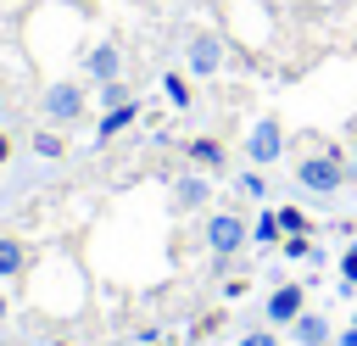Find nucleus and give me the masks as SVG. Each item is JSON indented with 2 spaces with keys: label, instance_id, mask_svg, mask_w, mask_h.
Returning <instances> with one entry per match:
<instances>
[{
  "label": "nucleus",
  "instance_id": "obj_2",
  "mask_svg": "<svg viewBox=\"0 0 357 346\" xmlns=\"http://www.w3.org/2000/svg\"><path fill=\"white\" fill-rule=\"evenodd\" d=\"M84 112H89L84 84L56 78V84H45V89H39V123H50V128H73V123H84Z\"/></svg>",
  "mask_w": 357,
  "mask_h": 346
},
{
  "label": "nucleus",
  "instance_id": "obj_15",
  "mask_svg": "<svg viewBox=\"0 0 357 346\" xmlns=\"http://www.w3.org/2000/svg\"><path fill=\"white\" fill-rule=\"evenodd\" d=\"M279 251H284V262H324V251H318L307 234H284V240H279Z\"/></svg>",
  "mask_w": 357,
  "mask_h": 346
},
{
  "label": "nucleus",
  "instance_id": "obj_7",
  "mask_svg": "<svg viewBox=\"0 0 357 346\" xmlns=\"http://www.w3.org/2000/svg\"><path fill=\"white\" fill-rule=\"evenodd\" d=\"M206 201H212V173H195V167H190V173H178V179H173V195H167V206H173L178 218L201 212Z\"/></svg>",
  "mask_w": 357,
  "mask_h": 346
},
{
  "label": "nucleus",
  "instance_id": "obj_21",
  "mask_svg": "<svg viewBox=\"0 0 357 346\" xmlns=\"http://www.w3.org/2000/svg\"><path fill=\"white\" fill-rule=\"evenodd\" d=\"M240 346H279V329L268 324V329H251V335H240Z\"/></svg>",
  "mask_w": 357,
  "mask_h": 346
},
{
  "label": "nucleus",
  "instance_id": "obj_14",
  "mask_svg": "<svg viewBox=\"0 0 357 346\" xmlns=\"http://www.w3.org/2000/svg\"><path fill=\"white\" fill-rule=\"evenodd\" d=\"M234 195H245V201H268L273 190H268V179H262V167H251V162H245V167L234 173Z\"/></svg>",
  "mask_w": 357,
  "mask_h": 346
},
{
  "label": "nucleus",
  "instance_id": "obj_17",
  "mask_svg": "<svg viewBox=\"0 0 357 346\" xmlns=\"http://www.w3.org/2000/svg\"><path fill=\"white\" fill-rule=\"evenodd\" d=\"M279 240H284L279 212H257V223H251V246H279Z\"/></svg>",
  "mask_w": 357,
  "mask_h": 346
},
{
  "label": "nucleus",
  "instance_id": "obj_18",
  "mask_svg": "<svg viewBox=\"0 0 357 346\" xmlns=\"http://www.w3.org/2000/svg\"><path fill=\"white\" fill-rule=\"evenodd\" d=\"M123 100H134L123 78H112V84H100V112H112V106H123Z\"/></svg>",
  "mask_w": 357,
  "mask_h": 346
},
{
  "label": "nucleus",
  "instance_id": "obj_22",
  "mask_svg": "<svg viewBox=\"0 0 357 346\" xmlns=\"http://www.w3.org/2000/svg\"><path fill=\"white\" fill-rule=\"evenodd\" d=\"M245 290H251V285H245V279H223V301H240V296H245Z\"/></svg>",
  "mask_w": 357,
  "mask_h": 346
},
{
  "label": "nucleus",
  "instance_id": "obj_16",
  "mask_svg": "<svg viewBox=\"0 0 357 346\" xmlns=\"http://www.w3.org/2000/svg\"><path fill=\"white\" fill-rule=\"evenodd\" d=\"M156 84H162V95H167V106H173V112H184V106H190V78H184V73H162Z\"/></svg>",
  "mask_w": 357,
  "mask_h": 346
},
{
  "label": "nucleus",
  "instance_id": "obj_24",
  "mask_svg": "<svg viewBox=\"0 0 357 346\" xmlns=\"http://www.w3.org/2000/svg\"><path fill=\"white\" fill-rule=\"evenodd\" d=\"M11 162V134H0V167Z\"/></svg>",
  "mask_w": 357,
  "mask_h": 346
},
{
  "label": "nucleus",
  "instance_id": "obj_6",
  "mask_svg": "<svg viewBox=\"0 0 357 346\" xmlns=\"http://www.w3.org/2000/svg\"><path fill=\"white\" fill-rule=\"evenodd\" d=\"M301 313H307V285H296V279H290V285H273L268 301H262V318H268L273 329H290Z\"/></svg>",
  "mask_w": 357,
  "mask_h": 346
},
{
  "label": "nucleus",
  "instance_id": "obj_11",
  "mask_svg": "<svg viewBox=\"0 0 357 346\" xmlns=\"http://www.w3.org/2000/svg\"><path fill=\"white\" fill-rule=\"evenodd\" d=\"M290 340H296V346H335V329H329V318H324V313H312V307H307V313L290 324Z\"/></svg>",
  "mask_w": 357,
  "mask_h": 346
},
{
  "label": "nucleus",
  "instance_id": "obj_5",
  "mask_svg": "<svg viewBox=\"0 0 357 346\" xmlns=\"http://www.w3.org/2000/svg\"><path fill=\"white\" fill-rule=\"evenodd\" d=\"M184 73H190V78H218V73H223V39L206 33V28L184 33Z\"/></svg>",
  "mask_w": 357,
  "mask_h": 346
},
{
  "label": "nucleus",
  "instance_id": "obj_20",
  "mask_svg": "<svg viewBox=\"0 0 357 346\" xmlns=\"http://www.w3.org/2000/svg\"><path fill=\"white\" fill-rule=\"evenodd\" d=\"M335 268H340V290H357V246H351V251H340V262H335Z\"/></svg>",
  "mask_w": 357,
  "mask_h": 346
},
{
  "label": "nucleus",
  "instance_id": "obj_9",
  "mask_svg": "<svg viewBox=\"0 0 357 346\" xmlns=\"http://www.w3.org/2000/svg\"><path fill=\"white\" fill-rule=\"evenodd\" d=\"M84 73H89V84H112V78H123V50H117V39H100V45H89V56H84Z\"/></svg>",
  "mask_w": 357,
  "mask_h": 346
},
{
  "label": "nucleus",
  "instance_id": "obj_4",
  "mask_svg": "<svg viewBox=\"0 0 357 346\" xmlns=\"http://www.w3.org/2000/svg\"><path fill=\"white\" fill-rule=\"evenodd\" d=\"M284 156V123L268 112V117H257L251 128H245V162L251 167H273Z\"/></svg>",
  "mask_w": 357,
  "mask_h": 346
},
{
  "label": "nucleus",
  "instance_id": "obj_10",
  "mask_svg": "<svg viewBox=\"0 0 357 346\" xmlns=\"http://www.w3.org/2000/svg\"><path fill=\"white\" fill-rule=\"evenodd\" d=\"M139 112H145L139 100H123V106L100 112V117H95V145H112V140H117L123 128H134V123H139Z\"/></svg>",
  "mask_w": 357,
  "mask_h": 346
},
{
  "label": "nucleus",
  "instance_id": "obj_27",
  "mask_svg": "<svg viewBox=\"0 0 357 346\" xmlns=\"http://www.w3.org/2000/svg\"><path fill=\"white\" fill-rule=\"evenodd\" d=\"M351 324H357V313H351Z\"/></svg>",
  "mask_w": 357,
  "mask_h": 346
},
{
  "label": "nucleus",
  "instance_id": "obj_28",
  "mask_svg": "<svg viewBox=\"0 0 357 346\" xmlns=\"http://www.w3.org/2000/svg\"><path fill=\"white\" fill-rule=\"evenodd\" d=\"M56 346H61V340H56Z\"/></svg>",
  "mask_w": 357,
  "mask_h": 346
},
{
  "label": "nucleus",
  "instance_id": "obj_25",
  "mask_svg": "<svg viewBox=\"0 0 357 346\" xmlns=\"http://www.w3.org/2000/svg\"><path fill=\"white\" fill-rule=\"evenodd\" d=\"M6 313H11V301H6V290H0V324H6Z\"/></svg>",
  "mask_w": 357,
  "mask_h": 346
},
{
  "label": "nucleus",
  "instance_id": "obj_26",
  "mask_svg": "<svg viewBox=\"0 0 357 346\" xmlns=\"http://www.w3.org/2000/svg\"><path fill=\"white\" fill-rule=\"evenodd\" d=\"M346 179H357V156H351V162H346Z\"/></svg>",
  "mask_w": 357,
  "mask_h": 346
},
{
  "label": "nucleus",
  "instance_id": "obj_13",
  "mask_svg": "<svg viewBox=\"0 0 357 346\" xmlns=\"http://www.w3.org/2000/svg\"><path fill=\"white\" fill-rule=\"evenodd\" d=\"M22 268H28V240L22 234H0V285L22 279Z\"/></svg>",
  "mask_w": 357,
  "mask_h": 346
},
{
  "label": "nucleus",
  "instance_id": "obj_12",
  "mask_svg": "<svg viewBox=\"0 0 357 346\" xmlns=\"http://www.w3.org/2000/svg\"><path fill=\"white\" fill-rule=\"evenodd\" d=\"M28 151H33L39 162H61V156H67V128H50V123H39V128L28 134Z\"/></svg>",
  "mask_w": 357,
  "mask_h": 346
},
{
  "label": "nucleus",
  "instance_id": "obj_3",
  "mask_svg": "<svg viewBox=\"0 0 357 346\" xmlns=\"http://www.w3.org/2000/svg\"><path fill=\"white\" fill-rule=\"evenodd\" d=\"M296 184L312 190V195H340V184H346V156H340V151H307V156L296 162Z\"/></svg>",
  "mask_w": 357,
  "mask_h": 346
},
{
  "label": "nucleus",
  "instance_id": "obj_23",
  "mask_svg": "<svg viewBox=\"0 0 357 346\" xmlns=\"http://www.w3.org/2000/svg\"><path fill=\"white\" fill-rule=\"evenodd\" d=\"M335 346H357V324H346V329L335 335Z\"/></svg>",
  "mask_w": 357,
  "mask_h": 346
},
{
  "label": "nucleus",
  "instance_id": "obj_19",
  "mask_svg": "<svg viewBox=\"0 0 357 346\" xmlns=\"http://www.w3.org/2000/svg\"><path fill=\"white\" fill-rule=\"evenodd\" d=\"M273 212H279V229L284 234H307V212L301 206H273Z\"/></svg>",
  "mask_w": 357,
  "mask_h": 346
},
{
  "label": "nucleus",
  "instance_id": "obj_1",
  "mask_svg": "<svg viewBox=\"0 0 357 346\" xmlns=\"http://www.w3.org/2000/svg\"><path fill=\"white\" fill-rule=\"evenodd\" d=\"M201 246H206V257H212V268L223 273L245 246H251V223L240 218V212H206V223H201Z\"/></svg>",
  "mask_w": 357,
  "mask_h": 346
},
{
  "label": "nucleus",
  "instance_id": "obj_8",
  "mask_svg": "<svg viewBox=\"0 0 357 346\" xmlns=\"http://www.w3.org/2000/svg\"><path fill=\"white\" fill-rule=\"evenodd\" d=\"M184 156H190L195 173H223V167H229V145H223L218 134H195V140H184Z\"/></svg>",
  "mask_w": 357,
  "mask_h": 346
}]
</instances>
